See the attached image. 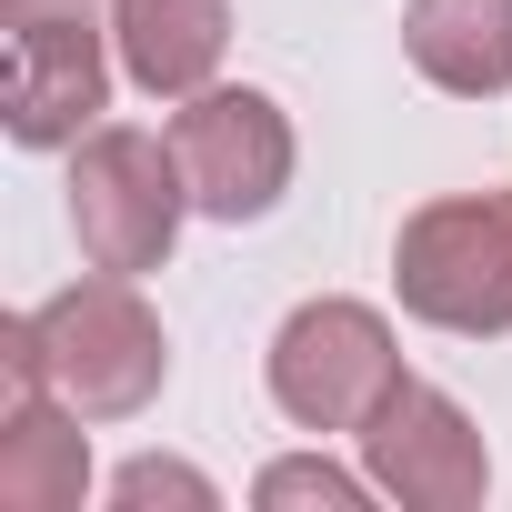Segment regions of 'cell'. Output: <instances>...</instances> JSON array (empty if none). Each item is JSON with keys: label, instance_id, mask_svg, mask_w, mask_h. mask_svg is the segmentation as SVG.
Listing matches in <instances>:
<instances>
[{"label": "cell", "instance_id": "obj_1", "mask_svg": "<svg viewBox=\"0 0 512 512\" xmlns=\"http://www.w3.org/2000/svg\"><path fill=\"white\" fill-rule=\"evenodd\" d=\"M161 372H171V342H161L151 302L131 292V272L71 282L61 302H41L0 332V382H51L81 422L141 412L161 392Z\"/></svg>", "mask_w": 512, "mask_h": 512}, {"label": "cell", "instance_id": "obj_2", "mask_svg": "<svg viewBox=\"0 0 512 512\" xmlns=\"http://www.w3.org/2000/svg\"><path fill=\"white\" fill-rule=\"evenodd\" d=\"M392 282L402 312L462 342L512 332V191H452L402 221L392 241Z\"/></svg>", "mask_w": 512, "mask_h": 512}, {"label": "cell", "instance_id": "obj_3", "mask_svg": "<svg viewBox=\"0 0 512 512\" xmlns=\"http://www.w3.org/2000/svg\"><path fill=\"white\" fill-rule=\"evenodd\" d=\"M191 211V181H181V151L151 141V131H91L81 161H71V231L91 251V272H151L171 231Z\"/></svg>", "mask_w": 512, "mask_h": 512}, {"label": "cell", "instance_id": "obj_4", "mask_svg": "<svg viewBox=\"0 0 512 512\" xmlns=\"http://www.w3.org/2000/svg\"><path fill=\"white\" fill-rule=\"evenodd\" d=\"M392 382H402V352L372 302H302L272 342V402L302 432H362Z\"/></svg>", "mask_w": 512, "mask_h": 512}, {"label": "cell", "instance_id": "obj_5", "mask_svg": "<svg viewBox=\"0 0 512 512\" xmlns=\"http://www.w3.org/2000/svg\"><path fill=\"white\" fill-rule=\"evenodd\" d=\"M362 472H372V492H392L412 512H472L482 482H492V452H482V432L452 392L402 372L362 422Z\"/></svg>", "mask_w": 512, "mask_h": 512}, {"label": "cell", "instance_id": "obj_6", "mask_svg": "<svg viewBox=\"0 0 512 512\" xmlns=\"http://www.w3.org/2000/svg\"><path fill=\"white\" fill-rule=\"evenodd\" d=\"M171 151H181L191 211L211 221H262L292 191V121L262 91H191L171 121Z\"/></svg>", "mask_w": 512, "mask_h": 512}, {"label": "cell", "instance_id": "obj_7", "mask_svg": "<svg viewBox=\"0 0 512 512\" xmlns=\"http://www.w3.org/2000/svg\"><path fill=\"white\" fill-rule=\"evenodd\" d=\"M101 101H111V61H101L91 11H71V21H21V31H11V141H31V151L81 141Z\"/></svg>", "mask_w": 512, "mask_h": 512}, {"label": "cell", "instance_id": "obj_8", "mask_svg": "<svg viewBox=\"0 0 512 512\" xmlns=\"http://www.w3.org/2000/svg\"><path fill=\"white\" fill-rule=\"evenodd\" d=\"M81 492H91L81 412L51 382H11V402H0V512H81Z\"/></svg>", "mask_w": 512, "mask_h": 512}, {"label": "cell", "instance_id": "obj_9", "mask_svg": "<svg viewBox=\"0 0 512 512\" xmlns=\"http://www.w3.org/2000/svg\"><path fill=\"white\" fill-rule=\"evenodd\" d=\"M111 41H121V71L151 101H191V91H211V71L231 51V11L221 0H121Z\"/></svg>", "mask_w": 512, "mask_h": 512}, {"label": "cell", "instance_id": "obj_10", "mask_svg": "<svg viewBox=\"0 0 512 512\" xmlns=\"http://www.w3.org/2000/svg\"><path fill=\"white\" fill-rule=\"evenodd\" d=\"M402 51L432 91L492 101V91H512V0H412Z\"/></svg>", "mask_w": 512, "mask_h": 512}, {"label": "cell", "instance_id": "obj_11", "mask_svg": "<svg viewBox=\"0 0 512 512\" xmlns=\"http://www.w3.org/2000/svg\"><path fill=\"white\" fill-rule=\"evenodd\" d=\"M362 492H372V472H342V462H322V452L262 472V512H312V502H322V512H362Z\"/></svg>", "mask_w": 512, "mask_h": 512}, {"label": "cell", "instance_id": "obj_12", "mask_svg": "<svg viewBox=\"0 0 512 512\" xmlns=\"http://www.w3.org/2000/svg\"><path fill=\"white\" fill-rule=\"evenodd\" d=\"M111 502H121V512H151V502H181V512H211V482H201L191 462H131V472L111 482Z\"/></svg>", "mask_w": 512, "mask_h": 512}, {"label": "cell", "instance_id": "obj_13", "mask_svg": "<svg viewBox=\"0 0 512 512\" xmlns=\"http://www.w3.org/2000/svg\"><path fill=\"white\" fill-rule=\"evenodd\" d=\"M71 11H91V0H0V21H11V31H21V21H71Z\"/></svg>", "mask_w": 512, "mask_h": 512}]
</instances>
